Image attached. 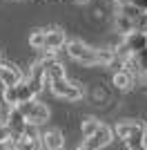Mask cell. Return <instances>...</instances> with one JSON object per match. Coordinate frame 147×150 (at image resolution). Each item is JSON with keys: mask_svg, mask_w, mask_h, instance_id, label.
Here are the masks:
<instances>
[{"mask_svg": "<svg viewBox=\"0 0 147 150\" xmlns=\"http://www.w3.org/2000/svg\"><path fill=\"white\" fill-rule=\"evenodd\" d=\"M40 148H43L40 139H38V141H29V139L22 137V141H20V146H18L16 150H40Z\"/></svg>", "mask_w": 147, "mask_h": 150, "instance_id": "603a6c76", "label": "cell"}, {"mask_svg": "<svg viewBox=\"0 0 147 150\" xmlns=\"http://www.w3.org/2000/svg\"><path fill=\"white\" fill-rule=\"evenodd\" d=\"M0 114H2V103H0Z\"/></svg>", "mask_w": 147, "mask_h": 150, "instance_id": "1f68e13d", "label": "cell"}, {"mask_svg": "<svg viewBox=\"0 0 147 150\" xmlns=\"http://www.w3.org/2000/svg\"><path fill=\"white\" fill-rule=\"evenodd\" d=\"M116 2H118V5H120V7H125V5H132L134 0H116Z\"/></svg>", "mask_w": 147, "mask_h": 150, "instance_id": "f1b7e54d", "label": "cell"}, {"mask_svg": "<svg viewBox=\"0 0 147 150\" xmlns=\"http://www.w3.org/2000/svg\"><path fill=\"white\" fill-rule=\"evenodd\" d=\"M134 31H138V34H147V11H143L141 16L134 20Z\"/></svg>", "mask_w": 147, "mask_h": 150, "instance_id": "7402d4cb", "label": "cell"}, {"mask_svg": "<svg viewBox=\"0 0 147 150\" xmlns=\"http://www.w3.org/2000/svg\"><path fill=\"white\" fill-rule=\"evenodd\" d=\"M45 67V76H47V85L51 81H58V79H65V67H62L60 61H54L49 65H43Z\"/></svg>", "mask_w": 147, "mask_h": 150, "instance_id": "5bb4252c", "label": "cell"}, {"mask_svg": "<svg viewBox=\"0 0 147 150\" xmlns=\"http://www.w3.org/2000/svg\"><path fill=\"white\" fill-rule=\"evenodd\" d=\"M116 61V50H96V67L98 65H111Z\"/></svg>", "mask_w": 147, "mask_h": 150, "instance_id": "ac0fdd59", "label": "cell"}, {"mask_svg": "<svg viewBox=\"0 0 147 150\" xmlns=\"http://www.w3.org/2000/svg\"><path fill=\"white\" fill-rule=\"evenodd\" d=\"M76 2H89V0H76Z\"/></svg>", "mask_w": 147, "mask_h": 150, "instance_id": "4dcf8cb0", "label": "cell"}, {"mask_svg": "<svg viewBox=\"0 0 147 150\" xmlns=\"http://www.w3.org/2000/svg\"><path fill=\"white\" fill-rule=\"evenodd\" d=\"M34 99L31 90L27 88V83H20V85H13V88H5L2 90V101H5L9 108H18L20 103H27V101Z\"/></svg>", "mask_w": 147, "mask_h": 150, "instance_id": "277c9868", "label": "cell"}, {"mask_svg": "<svg viewBox=\"0 0 147 150\" xmlns=\"http://www.w3.org/2000/svg\"><path fill=\"white\" fill-rule=\"evenodd\" d=\"M134 5L138 9H143V11H147V0H134Z\"/></svg>", "mask_w": 147, "mask_h": 150, "instance_id": "4316f807", "label": "cell"}, {"mask_svg": "<svg viewBox=\"0 0 147 150\" xmlns=\"http://www.w3.org/2000/svg\"><path fill=\"white\" fill-rule=\"evenodd\" d=\"M20 112L24 114V119H27V123H34V125H43L49 121V108L45 105V103H40V101L31 99L27 101V103H20Z\"/></svg>", "mask_w": 147, "mask_h": 150, "instance_id": "7a4b0ae2", "label": "cell"}, {"mask_svg": "<svg viewBox=\"0 0 147 150\" xmlns=\"http://www.w3.org/2000/svg\"><path fill=\"white\" fill-rule=\"evenodd\" d=\"M22 137H24V139H29V141H38V139H40L38 125H34V123H27V125H24V130H22Z\"/></svg>", "mask_w": 147, "mask_h": 150, "instance_id": "44dd1931", "label": "cell"}, {"mask_svg": "<svg viewBox=\"0 0 147 150\" xmlns=\"http://www.w3.org/2000/svg\"><path fill=\"white\" fill-rule=\"evenodd\" d=\"M111 83H114V88L120 90V92H129V90L136 85V76L127 69H116L114 76H111Z\"/></svg>", "mask_w": 147, "mask_h": 150, "instance_id": "8fae6325", "label": "cell"}, {"mask_svg": "<svg viewBox=\"0 0 147 150\" xmlns=\"http://www.w3.org/2000/svg\"><path fill=\"white\" fill-rule=\"evenodd\" d=\"M116 31H120L123 36H129V34H134V20L127 18V16H123L120 11L116 13Z\"/></svg>", "mask_w": 147, "mask_h": 150, "instance_id": "2e32d148", "label": "cell"}, {"mask_svg": "<svg viewBox=\"0 0 147 150\" xmlns=\"http://www.w3.org/2000/svg\"><path fill=\"white\" fill-rule=\"evenodd\" d=\"M40 144H43L45 150H62L65 139H62V132L58 128H49L40 134Z\"/></svg>", "mask_w": 147, "mask_h": 150, "instance_id": "9c48e42d", "label": "cell"}, {"mask_svg": "<svg viewBox=\"0 0 147 150\" xmlns=\"http://www.w3.org/2000/svg\"><path fill=\"white\" fill-rule=\"evenodd\" d=\"M0 150H16V148H13L9 141H5V144H0Z\"/></svg>", "mask_w": 147, "mask_h": 150, "instance_id": "83f0119b", "label": "cell"}, {"mask_svg": "<svg viewBox=\"0 0 147 150\" xmlns=\"http://www.w3.org/2000/svg\"><path fill=\"white\" fill-rule=\"evenodd\" d=\"M29 45H31V50H45V45H47V29H34L29 34Z\"/></svg>", "mask_w": 147, "mask_h": 150, "instance_id": "e0dca14e", "label": "cell"}, {"mask_svg": "<svg viewBox=\"0 0 147 150\" xmlns=\"http://www.w3.org/2000/svg\"><path fill=\"white\" fill-rule=\"evenodd\" d=\"M67 54L74 58V61L83 63V65H92L96 67V50L92 47H87L85 43H80V40H67Z\"/></svg>", "mask_w": 147, "mask_h": 150, "instance_id": "3957f363", "label": "cell"}, {"mask_svg": "<svg viewBox=\"0 0 147 150\" xmlns=\"http://www.w3.org/2000/svg\"><path fill=\"white\" fill-rule=\"evenodd\" d=\"M127 150H136V148H145L147 146V128L143 121H134V128L129 132V137L125 139Z\"/></svg>", "mask_w": 147, "mask_h": 150, "instance_id": "8992f818", "label": "cell"}, {"mask_svg": "<svg viewBox=\"0 0 147 150\" xmlns=\"http://www.w3.org/2000/svg\"><path fill=\"white\" fill-rule=\"evenodd\" d=\"M136 56H138V63H141V72L147 69V50H143L141 54H136Z\"/></svg>", "mask_w": 147, "mask_h": 150, "instance_id": "484cf974", "label": "cell"}, {"mask_svg": "<svg viewBox=\"0 0 147 150\" xmlns=\"http://www.w3.org/2000/svg\"><path fill=\"white\" fill-rule=\"evenodd\" d=\"M24 125H27V119H24V114L20 112V108H9V112H7V128L11 130L13 137H20V134H22Z\"/></svg>", "mask_w": 147, "mask_h": 150, "instance_id": "30bf717a", "label": "cell"}, {"mask_svg": "<svg viewBox=\"0 0 147 150\" xmlns=\"http://www.w3.org/2000/svg\"><path fill=\"white\" fill-rule=\"evenodd\" d=\"M120 13H123V16H127V18H132V20H136V18H138V16L143 13V9H138V7L132 2V5L120 7Z\"/></svg>", "mask_w": 147, "mask_h": 150, "instance_id": "ffe728a7", "label": "cell"}, {"mask_svg": "<svg viewBox=\"0 0 147 150\" xmlns=\"http://www.w3.org/2000/svg\"><path fill=\"white\" fill-rule=\"evenodd\" d=\"M24 83H27V88L31 90L34 99H36L38 94L45 90V85H47V76H45V67L40 65V63H36V65L31 67V76H29Z\"/></svg>", "mask_w": 147, "mask_h": 150, "instance_id": "52a82bcc", "label": "cell"}, {"mask_svg": "<svg viewBox=\"0 0 147 150\" xmlns=\"http://www.w3.org/2000/svg\"><path fill=\"white\" fill-rule=\"evenodd\" d=\"M9 139H11V130H9L7 125H0V144H5Z\"/></svg>", "mask_w": 147, "mask_h": 150, "instance_id": "d4e9b609", "label": "cell"}, {"mask_svg": "<svg viewBox=\"0 0 147 150\" xmlns=\"http://www.w3.org/2000/svg\"><path fill=\"white\" fill-rule=\"evenodd\" d=\"M22 79V72H20L16 65H9V63H0V83L5 88H13V85H20Z\"/></svg>", "mask_w": 147, "mask_h": 150, "instance_id": "ba28073f", "label": "cell"}, {"mask_svg": "<svg viewBox=\"0 0 147 150\" xmlns=\"http://www.w3.org/2000/svg\"><path fill=\"white\" fill-rule=\"evenodd\" d=\"M76 150H89V148H87V146L83 144V146H78V148H76Z\"/></svg>", "mask_w": 147, "mask_h": 150, "instance_id": "f546056e", "label": "cell"}, {"mask_svg": "<svg viewBox=\"0 0 147 150\" xmlns=\"http://www.w3.org/2000/svg\"><path fill=\"white\" fill-rule=\"evenodd\" d=\"M40 150H45V148H40Z\"/></svg>", "mask_w": 147, "mask_h": 150, "instance_id": "d6a6232c", "label": "cell"}, {"mask_svg": "<svg viewBox=\"0 0 147 150\" xmlns=\"http://www.w3.org/2000/svg\"><path fill=\"white\" fill-rule=\"evenodd\" d=\"M136 85H141V88L147 92V69H143L141 74L136 76Z\"/></svg>", "mask_w": 147, "mask_h": 150, "instance_id": "cb8c5ba5", "label": "cell"}, {"mask_svg": "<svg viewBox=\"0 0 147 150\" xmlns=\"http://www.w3.org/2000/svg\"><path fill=\"white\" fill-rule=\"evenodd\" d=\"M67 45V36H65V31L60 27H54V29H47V45H45V50H54L58 52L60 47Z\"/></svg>", "mask_w": 147, "mask_h": 150, "instance_id": "7c38bea8", "label": "cell"}, {"mask_svg": "<svg viewBox=\"0 0 147 150\" xmlns=\"http://www.w3.org/2000/svg\"><path fill=\"white\" fill-rule=\"evenodd\" d=\"M125 47H127L132 54H141L143 50H147V34H138V31H134V34H129V36H125Z\"/></svg>", "mask_w": 147, "mask_h": 150, "instance_id": "4fadbf2b", "label": "cell"}, {"mask_svg": "<svg viewBox=\"0 0 147 150\" xmlns=\"http://www.w3.org/2000/svg\"><path fill=\"white\" fill-rule=\"evenodd\" d=\"M111 139H114V128H109V125H100L98 128V132L94 134V137L85 139V146L89 150H103L105 146H109L111 144Z\"/></svg>", "mask_w": 147, "mask_h": 150, "instance_id": "5b68a950", "label": "cell"}, {"mask_svg": "<svg viewBox=\"0 0 147 150\" xmlns=\"http://www.w3.org/2000/svg\"><path fill=\"white\" fill-rule=\"evenodd\" d=\"M132 128H134V121H118L116 125H114V137L116 139H125L129 137V132H132Z\"/></svg>", "mask_w": 147, "mask_h": 150, "instance_id": "d6986e66", "label": "cell"}, {"mask_svg": "<svg viewBox=\"0 0 147 150\" xmlns=\"http://www.w3.org/2000/svg\"><path fill=\"white\" fill-rule=\"evenodd\" d=\"M100 125H103V123H100L96 117H85L83 123H80V132H83V137H85V139H89V137H94V134L98 132Z\"/></svg>", "mask_w": 147, "mask_h": 150, "instance_id": "9a60e30c", "label": "cell"}, {"mask_svg": "<svg viewBox=\"0 0 147 150\" xmlns=\"http://www.w3.org/2000/svg\"><path fill=\"white\" fill-rule=\"evenodd\" d=\"M49 88H51V92H54L58 99H65V101H80L85 96L83 85H80V83H74V81H67V79L51 81Z\"/></svg>", "mask_w": 147, "mask_h": 150, "instance_id": "6da1fadb", "label": "cell"}]
</instances>
